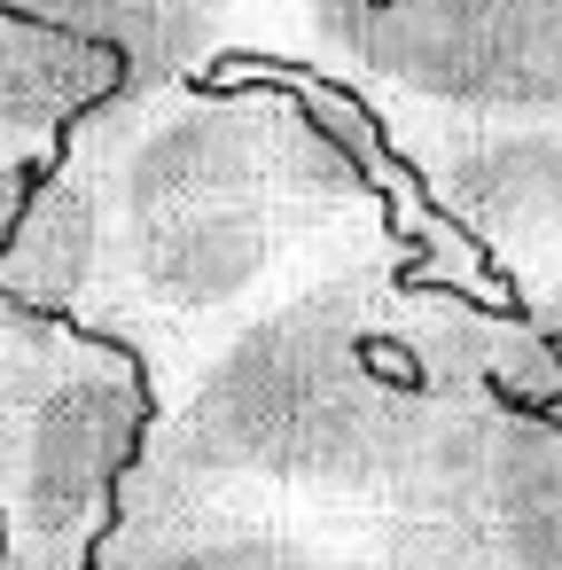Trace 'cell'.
<instances>
[{"instance_id":"7","label":"cell","mask_w":562,"mask_h":570,"mask_svg":"<svg viewBox=\"0 0 562 570\" xmlns=\"http://www.w3.org/2000/svg\"><path fill=\"white\" fill-rule=\"evenodd\" d=\"M118 87L126 71L102 48L56 24H32V17H0V250L32 212L40 180L56 173L71 126Z\"/></svg>"},{"instance_id":"4","label":"cell","mask_w":562,"mask_h":570,"mask_svg":"<svg viewBox=\"0 0 562 570\" xmlns=\"http://www.w3.org/2000/svg\"><path fill=\"white\" fill-rule=\"evenodd\" d=\"M359 95L383 118H562V0H375Z\"/></svg>"},{"instance_id":"6","label":"cell","mask_w":562,"mask_h":570,"mask_svg":"<svg viewBox=\"0 0 562 570\" xmlns=\"http://www.w3.org/2000/svg\"><path fill=\"white\" fill-rule=\"evenodd\" d=\"M95 570H391V523H313L227 500H126Z\"/></svg>"},{"instance_id":"8","label":"cell","mask_w":562,"mask_h":570,"mask_svg":"<svg viewBox=\"0 0 562 570\" xmlns=\"http://www.w3.org/2000/svg\"><path fill=\"white\" fill-rule=\"evenodd\" d=\"M0 570H9V547H0Z\"/></svg>"},{"instance_id":"3","label":"cell","mask_w":562,"mask_h":570,"mask_svg":"<svg viewBox=\"0 0 562 570\" xmlns=\"http://www.w3.org/2000/svg\"><path fill=\"white\" fill-rule=\"evenodd\" d=\"M157 430L141 352L0 297V547L9 570H95Z\"/></svg>"},{"instance_id":"2","label":"cell","mask_w":562,"mask_h":570,"mask_svg":"<svg viewBox=\"0 0 562 570\" xmlns=\"http://www.w3.org/2000/svg\"><path fill=\"white\" fill-rule=\"evenodd\" d=\"M531 321L422 274L398 219L375 250L219 336L165 399L126 500H227L313 523H414Z\"/></svg>"},{"instance_id":"5","label":"cell","mask_w":562,"mask_h":570,"mask_svg":"<svg viewBox=\"0 0 562 570\" xmlns=\"http://www.w3.org/2000/svg\"><path fill=\"white\" fill-rule=\"evenodd\" d=\"M0 17H32V24H56V32L102 48L126 71V87L204 79V71H235V63L321 71L297 0H0Z\"/></svg>"},{"instance_id":"1","label":"cell","mask_w":562,"mask_h":570,"mask_svg":"<svg viewBox=\"0 0 562 570\" xmlns=\"http://www.w3.org/2000/svg\"><path fill=\"white\" fill-rule=\"evenodd\" d=\"M383 110L297 63L102 95L0 250V297L141 352L157 399L406 219Z\"/></svg>"}]
</instances>
